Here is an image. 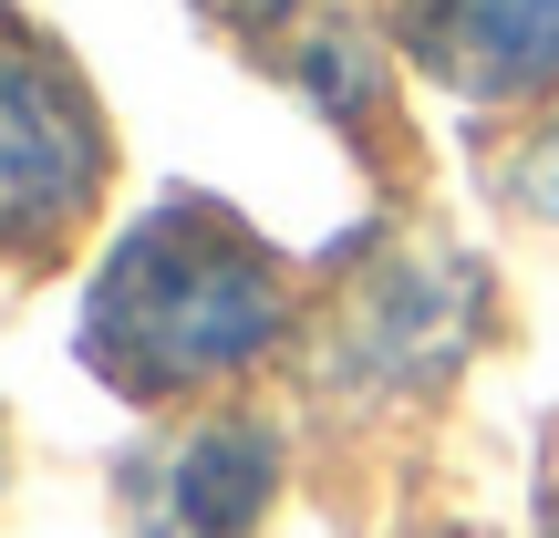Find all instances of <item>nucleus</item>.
<instances>
[{
  "mask_svg": "<svg viewBox=\"0 0 559 538\" xmlns=\"http://www.w3.org/2000/svg\"><path fill=\"white\" fill-rule=\"evenodd\" d=\"M280 332V260L218 198H166L115 239L83 300V362L124 394H187L260 362Z\"/></svg>",
  "mask_w": 559,
  "mask_h": 538,
  "instance_id": "nucleus-1",
  "label": "nucleus"
},
{
  "mask_svg": "<svg viewBox=\"0 0 559 538\" xmlns=\"http://www.w3.org/2000/svg\"><path fill=\"white\" fill-rule=\"evenodd\" d=\"M104 115L83 94V73L0 11V249L41 260L62 249L104 198Z\"/></svg>",
  "mask_w": 559,
  "mask_h": 538,
  "instance_id": "nucleus-2",
  "label": "nucleus"
},
{
  "mask_svg": "<svg viewBox=\"0 0 559 538\" xmlns=\"http://www.w3.org/2000/svg\"><path fill=\"white\" fill-rule=\"evenodd\" d=\"M466 332H477V270L436 260V249H394V260L342 279L321 373L332 383L362 373V383H394V394H425L466 352Z\"/></svg>",
  "mask_w": 559,
  "mask_h": 538,
  "instance_id": "nucleus-3",
  "label": "nucleus"
},
{
  "mask_svg": "<svg viewBox=\"0 0 559 538\" xmlns=\"http://www.w3.org/2000/svg\"><path fill=\"white\" fill-rule=\"evenodd\" d=\"M404 52L466 104L559 83V0H404Z\"/></svg>",
  "mask_w": 559,
  "mask_h": 538,
  "instance_id": "nucleus-4",
  "label": "nucleus"
},
{
  "mask_svg": "<svg viewBox=\"0 0 559 538\" xmlns=\"http://www.w3.org/2000/svg\"><path fill=\"white\" fill-rule=\"evenodd\" d=\"M280 477V445L260 425H198V435H177L156 456V477H145V528L156 538H239L260 518Z\"/></svg>",
  "mask_w": 559,
  "mask_h": 538,
  "instance_id": "nucleus-5",
  "label": "nucleus"
},
{
  "mask_svg": "<svg viewBox=\"0 0 559 538\" xmlns=\"http://www.w3.org/2000/svg\"><path fill=\"white\" fill-rule=\"evenodd\" d=\"M198 11H207V21H228V32H270L290 0H198Z\"/></svg>",
  "mask_w": 559,
  "mask_h": 538,
  "instance_id": "nucleus-6",
  "label": "nucleus"
},
{
  "mask_svg": "<svg viewBox=\"0 0 559 538\" xmlns=\"http://www.w3.org/2000/svg\"><path fill=\"white\" fill-rule=\"evenodd\" d=\"M528 198H539V207H549V218H559V135L539 145V166H528Z\"/></svg>",
  "mask_w": 559,
  "mask_h": 538,
  "instance_id": "nucleus-7",
  "label": "nucleus"
},
{
  "mask_svg": "<svg viewBox=\"0 0 559 538\" xmlns=\"http://www.w3.org/2000/svg\"><path fill=\"white\" fill-rule=\"evenodd\" d=\"M539 528L559 538V445H549V477H539Z\"/></svg>",
  "mask_w": 559,
  "mask_h": 538,
  "instance_id": "nucleus-8",
  "label": "nucleus"
}]
</instances>
